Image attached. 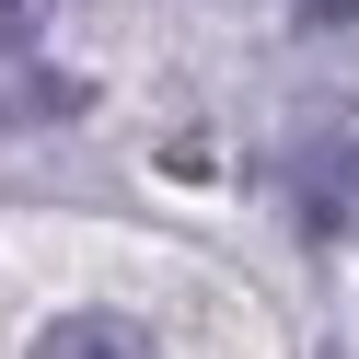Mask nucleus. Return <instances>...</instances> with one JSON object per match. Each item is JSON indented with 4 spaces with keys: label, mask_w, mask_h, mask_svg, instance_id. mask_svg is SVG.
I'll return each mask as SVG.
<instances>
[{
    "label": "nucleus",
    "mask_w": 359,
    "mask_h": 359,
    "mask_svg": "<svg viewBox=\"0 0 359 359\" xmlns=\"http://www.w3.org/2000/svg\"><path fill=\"white\" fill-rule=\"evenodd\" d=\"M290 197H302L313 232H336V220L359 209V128H336V140H302V151H290Z\"/></svg>",
    "instance_id": "obj_1"
},
{
    "label": "nucleus",
    "mask_w": 359,
    "mask_h": 359,
    "mask_svg": "<svg viewBox=\"0 0 359 359\" xmlns=\"http://www.w3.org/2000/svg\"><path fill=\"white\" fill-rule=\"evenodd\" d=\"M24 359H163V348H151V336L128 325V313H58V325L35 336Z\"/></svg>",
    "instance_id": "obj_2"
},
{
    "label": "nucleus",
    "mask_w": 359,
    "mask_h": 359,
    "mask_svg": "<svg viewBox=\"0 0 359 359\" xmlns=\"http://www.w3.org/2000/svg\"><path fill=\"white\" fill-rule=\"evenodd\" d=\"M35 24H47V0H0V47H24Z\"/></svg>",
    "instance_id": "obj_3"
},
{
    "label": "nucleus",
    "mask_w": 359,
    "mask_h": 359,
    "mask_svg": "<svg viewBox=\"0 0 359 359\" xmlns=\"http://www.w3.org/2000/svg\"><path fill=\"white\" fill-rule=\"evenodd\" d=\"M325 359H348V348H325Z\"/></svg>",
    "instance_id": "obj_4"
}]
</instances>
